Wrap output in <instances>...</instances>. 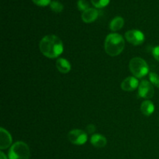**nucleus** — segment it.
I'll return each mask as SVG.
<instances>
[{
    "label": "nucleus",
    "instance_id": "obj_22",
    "mask_svg": "<svg viewBox=\"0 0 159 159\" xmlns=\"http://www.w3.org/2000/svg\"><path fill=\"white\" fill-rule=\"evenodd\" d=\"M0 159H7V157L6 155L3 153L2 152H0Z\"/></svg>",
    "mask_w": 159,
    "mask_h": 159
},
{
    "label": "nucleus",
    "instance_id": "obj_15",
    "mask_svg": "<svg viewBox=\"0 0 159 159\" xmlns=\"http://www.w3.org/2000/svg\"><path fill=\"white\" fill-rule=\"evenodd\" d=\"M50 7L54 11V12H61L64 9V6L61 3L57 0H54L51 1V4H50Z\"/></svg>",
    "mask_w": 159,
    "mask_h": 159
},
{
    "label": "nucleus",
    "instance_id": "obj_2",
    "mask_svg": "<svg viewBox=\"0 0 159 159\" xmlns=\"http://www.w3.org/2000/svg\"><path fill=\"white\" fill-rule=\"evenodd\" d=\"M125 47L124 39L120 34H109L105 40L104 49L106 53L111 57H116L122 53Z\"/></svg>",
    "mask_w": 159,
    "mask_h": 159
},
{
    "label": "nucleus",
    "instance_id": "obj_5",
    "mask_svg": "<svg viewBox=\"0 0 159 159\" xmlns=\"http://www.w3.org/2000/svg\"><path fill=\"white\" fill-rule=\"evenodd\" d=\"M68 138L71 144H75V145H82L85 144L88 137H87L86 133L83 130L75 129L68 133Z\"/></svg>",
    "mask_w": 159,
    "mask_h": 159
},
{
    "label": "nucleus",
    "instance_id": "obj_8",
    "mask_svg": "<svg viewBox=\"0 0 159 159\" xmlns=\"http://www.w3.org/2000/svg\"><path fill=\"white\" fill-rule=\"evenodd\" d=\"M12 144V137L11 134L2 127L0 129V149L4 150L8 148Z\"/></svg>",
    "mask_w": 159,
    "mask_h": 159
},
{
    "label": "nucleus",
    "instance_id": "obj_17",
    "mask_svg": "<svg viewBox=\"0 0 159 159\" xmlns=\"http://www.w3.org/2000/svg\"><path fill=\"white\" fill-rule=\"evenodd\" d=\"M149 79L152 85H155L157 88H159V76L156 73L151 72L149 75Z\"/></svg>",
    "mask_w": 159,
    "mask_h": 159
},
{
    "label": "nucleus",
    "instance_id": "obj_1",
    "mask_svg": "<svg viewBox=\"0 0 159 159\" xmlns=\"http://www.w3.org/2000/svg\"><path fill=\"white\" fill-rule=\"evenodd\" d=\"M63 43L55 35H47L40 42V50L48 58H55L63 52Z\"/></svg>",
    "mask_w": 159,
    "mask_h": 159
},
{
    "label": "nucleus",
    "instance_id": "obj_11",
    "mask_svg": "<svg viewBox=\"0 0 159 159\" xmlns=\"http://www.w3.org/2000/svg\"><path fill=\"white\" fill-rule=\"evenodd\" d=\"M91 144H93L94 147L98 148H102L107 145V140L104 136L101 134H93L91 137Z\"/></svg>",
    "mask_w": 159,
    "mask_h": 159
},
{
    "label": "nucleus",
    "instance_id": "obj_14",
    "mask_svg": "<svg viewBox=\"0 0 159 159\" xmlns=\"http://www.w3.org/2000/svg\"><path fill=\"white\" fill-rule=\"evenodd\" d=\"M124 25V20L121 16H116L111 20L110 23V29L112 31L120 30Z\"/></svg>",
    "mask_w": 159,
    "mask_h": 159
},
{
    "label": "nucleus",
    "instance_id": "obj_20",
    "mask_svg": "<svg viewBox=\"0 0 159 159\" xmlns=\"http://www.w3.org/2000/svg\"><path fill=\"white\" fill-rule=\"evenodd\" d=\"M152 54H153L154 57L159 61V46L154 48L153 51H152Z\"/></svg>",
    "mask_w": 159,
    "mask_h": 159
},
{
    "label": "nucleus",
    "instance_id": "obj_10",
    "mask_svg": "<svg viewBox=\"0 0 159 159\" xmlns=\"http://www.w3.org/2000/svg\"><path fill=\"white\" fill-rule=\"evenodd\" d=\"M99 16V12L97 9L93 8H89L88 9L84 11L82 14V19L85 23H89L95 21Z\"/></svg>",
    "mask_w": 159,
    "mask_h": 159
},
{
    "label": "nucleus",
    "instance_id": "obj_4",
    "mask_svg": "<svg viewBox=\"0 0 159 159\" xmlns=\"http://www.w3.org/2000/svg\"><path fill=\"white\" fill-rule=\"evenodd\" d=\"M129 68L132 74L137 78H142L148 73L149 68L144 59L141 57H134L129 63Z\"/></svg>",
    "mask_w": 159,
    "mask_h": 159
},
{
    "label": "nucleus",
    "instance_id": "obj_13",
    "mask_svg": "<svg viewBox=\"0 0 159 159\" xmlns=\"http://www.w3.org/2000/svg\"><path fill=\"white\" fill-rule=\"evenodd\" d=\"M155 106L154 103L150 100H145L141 103V111L145 116H150L154 113Z\"/></svg>",
    "mask_w": 159,
    "mask_h": 159
},
{
    "label": "nucleus",
    "instance_id": "obj_18",
    "mask_svg": "<svg viewBox=\"0 0 159 159\" xmlns=\"http://www.w3.org/2000/svg\"><path fill=\"white\" fill-rule=\"evenodd\" d=\"M77 6L79 10L83 11V12L89 9V3L86 0H79L77 2Z\"/></svg>",
    "mask_w": 159,
    "mask_h": 159
},
{
    "label": "nucleus",
    "instance_id": "obj_16",
    "mask_svg": "<svg viewBox=\"0 0 159 159\" xmlns=\"http://www.w3.org/2000/svg\"><path fill=\"white\" fill-rule=\"evenodd\" d=\"M110 0H91L93 6L96 8H103L109 4Z\"/></svg>",
    "mask_w": 159,
    "mask_h": 159
},
{
    "label": "nucleus",
    "instance_id": "obj_9",
    "mask_svg": "<svg viewBox=\"0 0 159 159\" xmlns=\"http://www.w3.org/2000/svg\"><path fill=\"white\" fill-rule=\"evenodd\" d=\"M138 87V81L135 77H127L121 83V89L124 91H134Z\"/></svg>",
    "mask_w": 159,
    "mask_h": 159
},
{
    "label": "nucleus",
    "instance_id": "obj_3",
    "mask_svg": "<svg viewBox=\"0 0 159 159\" xmlns=\"http://www.w3.org/2000/svg\"><path fill=\"white\" fill-rule=\"evenodd\" d=\"M30 157V150L26 143L17 141L11 146L9 151V159H29Z\"/></svg>",
    "mask_w": 159,
    "mask_h": 159
},
{
    "label": "nucleus",
    "instance_id": "obj_12",
    "mask_svg": "<svg viewBox=\"0 0 159 159\" xmlns=\"http://www.w3.org/2000/svg\"><path fill=\"white\" fill-rule=\"evenodd\" d=\"M56 67L61 73L67 74L71 70V65L68 60L65 58H59L56 61Z\"/></svg>",
    "mask_w": 159,
    "mask_h": 159
},
{
    "label": "nucleus",
    "instance_id": "obj_6",
    "mask_svg": "<svg viewBox=\"0 0 159 159\" xmlns=\"http://www.w3.org/2000/svg\"><path fill=\"white\" fill-rule=\"evenodd\" d=\"M138 94L144 99H151L155 94L153 85L147 80H142L138 86Z\"/></svg>",
    "mask_w": 159,
    "mask_h": 159
},
{
    "label": "nucleus",
    "instance_id": "obj_21",
    "mask_svg": "<svg viewBox=\"0 0 159 159\" xmlns=\"http://www.w3.org/2000/svg\"><path fill=\"white\" fill-rule=\"evenodd\" d=\"M86 130H87V132H88L89 134H92L94 133L95 130H96V127H95L93 124H89L86 127Z\"/></svg>",
    "mask_w": 159,
    "mask_h": 159
},
{
    "label": "nucleus",
    "instance_id": "obj_7",
    "mask_svg": "<svg viewBox=\"0 0 159 159\" xmlns=\"http://www.w3.org/2000/svg\"><path fill=\"white\" fill-rule=\"evenodd\" d=\"M125 37L129 43L135 46L142 44L143 42L144 41V34L138 30H128L125 34Z\"/></svg>",
    "mask_w": 159,
    "mask_h": 159
},
{
    "label": "nucleus",
    "instance_id": "obj_19",
    "mask_svg": "<svg viewBox=\"0 0 159 159\" xmlns=\"http://www.w3.org/2000/svg\"><path fill=\"white\" fill-rule=\"evenodd\" d=\"M36 5L39 6H46L51 4V0H32Z\"/></svg>",
    "mask_w": 159,
    "mask_h": 159
}]
</instances>
